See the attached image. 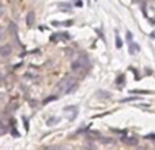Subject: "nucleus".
<instances>
[{
	"label": "nucleus",
	"mask_w": 155,
	"mask_h": 150,
	"mask_svg": "<svg viewBox=\"0 0 155 150\" xmlns=\"http://www.w3.org/2000/svg\"><path fill=\"white\" fill-rule=\"evenodd\" d=\"M116 46H117V48H121V46H123V41H121V38L118 37H116Z\"/></svg>",
	"instance_id": "9"
},
{
	"label": "nucleus",
	"mask_w": 155,
	"mask_h": 150,
	"mask_svg": "<svg viewBox=\"0 0 155 150\" xmlns=\"http://www.w3.org/2000/svg\"><path fill=\"white\" fill-rule=\"evenodd\" d=\"M129 51H131V53H136L135 51H139V46L137 45H134V43H129Z\"/></svg>",
	"instance_id": "7"
},
{
	"label": "nucleus",
	"mask_w": 155,
	"mask_h": 150,
	"mask_svg": "<svg viewBox=\"0 0 155 150\" xmlns=\"http://www.w3.org/2000/svg\"><path fill=\"white\" fill-rule=\"evenodd\" d=\"M34 12L33 11H30L29 14H27V18H26V23H27V26H33L34 25Z\"/></svg>",
	"instance_id": "4"
},
{
	"label": "nucleus",
	"mask_w": 155,
	"mask_h": 150,
	"mask_svg": "<svg viewBox=\"0 0 155 150\" xmlns=\"http://www.w3.org/2000/svg\"><path fill=\"white\" fill-rule=\"evenodd\" d=\"M134 100H139V97H129V98H124V100H121V102H128V101H134Z\"/></svg>",
	"instance_id": "10"
},
{
	"label": "nucleus",
	"mask_w": 155,
	"mask_h": 150,
	"mask_svg": "<svg viewBox=\"0 0 155 150\" xmlns=\"http://www.w3.org/2000/svg\"><path fill=\"white\" fill-rule=\"evenodd\" d=\"M7 132H8V126L5 123H3V121H0V137L7 134Z\"/></svg>",
	"instance_id": "5"
},
{
	"label": "nucleus",
	"mask_w": 155,
	"mask_h": 150,
	"mask_svg": "<svg viewBox=\"0 0 155 150\" xmlns=\"http://www.w3.org/2000/svg\"><path fill=\"white\" fill-rule=\"evenodd\" d=\"M131 93H148L147 90H132Z\"/></svg>",
	"instance_id": "16"
},
{
	"label": "nucleus",
	"mask_w": 155,
	"mask_h": 150,
	"mask_svg": "<svg viewBox=\"0 0 155 150\" xmlns=\"http://www.w3.org/2000/svg\"><path fill=\"white\" fill-rule=\"evenodd\" d=\"M4 38H5V32L2 29V27H0V41H3Z\"/></svg>",
	"instance_id": "11"
},
{
	"label": "nucleus",
	"mask_w": 155,
	"mask_h": 150,
	"mask_svg": "<svg viewBox=\"0 0 155 150\" xmlns=\"http://www.w3.org/2000/svg\"><path fill=\"white\" fill-rule=\"evenodd\" d=\"M154 143H155V142H154Z\"/></svg>",
	"instance_id": "18"
},
{
	"label": "nucleus",
	"mask_w": 155,
	"mask_h": 150,
	"mask_svg": "<svg viewBox=\"0 0 155 150\" xmlns=\"http://www.w3.org/2000/svg\"><path fill=\"white\" fill-rule=\"evenodd\" d=\"M127 38H128V43H132V34H131V33H127Z\"/></svg>",
	"instance_id": "15"
},
{
	"label": "nucleus",
	"mask_w": 155,
	"mask_h": 150,
	"mask_svg": "<svg viewBox=\"0 0 155 150\" xmlns=\"http://www.w3.org/2000/svg\"><path fill=\"white\" fill-rule=\"evenodd\" d=\"M88 66V60L87 57H79V59L76 60V62L72 63V66H71V68H72L74 71H83L86 67Z\"/></svg>",
	"instance_id": "2"
},
{
	"label": "nucleus",
	"mask_w": 155,
	"mask_h": 150,
	"mask_svg": "<svg viewBox=\"0 0 155 150\" xmlns=\"http://www.w3.org/2000/svg\"><path fill=\"white\" fill-rule=\"evenodd\" d=\"M56 123H59V119H51V120H48L49 126H52V124H56Z\"/></svg>",
	"instance_id": "12"
},
{
	"label": "nucleus",
	"mask_w": 155,
	"mask_h": 150,
	"mask_svg": "<svg viewBox=\"0 0 155 150\" xmlns=\"http://www.w3.org/2000/svg\"><path fill=\"white\" fill-rule=\"evenodd\" d=\"M123 142L128 143V145H132V146L137 145V139H136V138H123Z\"/></svg>",
	"instance_id": "6"
},
{
	"label": "nucleus",
	"mask_w": 155,
	"mask_h": 150,
	"mask_svg": "<svg viewBox=\"0 0 155 150\" xmlns=\"http://www.w3.org/2000/svg\"><path fill=\"white\" fill-rule=\"evenodd\" d=\"M0 82H2V75H0Z\"/></svg>",
	"instance_id": "17"
},
{
	"label": "nucleus",
	"mask_w": 155,
	"mask_h": 150,
	"mask_svg": "<svg viewBox=\"0 0 155 150\" xmlns=\"http://www.w3.org/2000/svg\"><path fill=\"white\" fill-rule=\"evenodd\" d=\"M121 82H124V75H120V77L117 78V83H118V85H120Z\"/></svg>",
	"instance_id": "13"
},
{
	"label": "nucleus",
	"mask_w": 155,
	"mask_h": 150,
	"mask_svg": "<svg viewBox=\"0 0 155 150\" xmlns=\"http://www.w3.org/2000/svg\"><path fill=\"white\" fill-rule=\"evenodd\" d=\"M61 37H64V36L63 34H59V33H57V34H53L51 37V41H53V43H57V40H60V38Z\"/></svg>",
	"instance_id": "8"
},
{
	"label": "nucleus",
	"mask_w": 155,
	"mask_h": 150,
	"mask_svg": "<svg viewBox=\"0 0 155 150\" xmlns=\"http://www.w3.org/2000/svg\"><path fill=\"white\" fill-rule=\"evenodd\" d=\"M11 55V48L8 45H3L0 46V56L5 57V56H10Z\"/></svg>",
	"instance_id": "3"
},
{
	"label": "nucleus",
	"mask_w": 155,
	"mask_h": 150,
	"mask_svg": "<svg viewBox=\"0 0 155 150\" xmlns=\"http://www.w3.org/2000/svg\"><path fill=\"white\" fill-rule=\"evenodd\" d=\"M60 94H68L71 91H74L76 89V80L72 77H65L64 79H61L57 85Z\"/></svg>",
	"instance_id": "1"
},
{
	"label": "nucleus",
	"mask_w": 155,
	"mask_h": 150,
	"mask_svg": "<svg viewBox=\"0 0 155 150\" xmlns=\"http://www.w3.org/2000/svg\"><path fill=\"white\" fill-rule=\"evenodd\" d=\"M3 14H4V7H3V4L0 3V18L3 16Z\"/></svg>",
	"instance_id": "14"
}]
</instances>
